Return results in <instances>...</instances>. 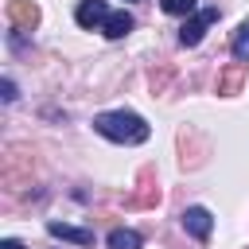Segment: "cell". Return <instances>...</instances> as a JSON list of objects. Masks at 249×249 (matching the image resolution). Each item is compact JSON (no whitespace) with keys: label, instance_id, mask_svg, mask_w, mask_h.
<instances>
[{"label":"cell","instance_id":"2","mask_svg":"<svg viewBox=\"0 0 249 249\" xmlns=\"http://www.w3.org/2000/svg\"><path fill=\"white\" fill-rule=\"evenodd\" d=\"M218 19V8H202V12H195L183 27H179V43L183 47H198L202 43V35H206V27Z\"/></svg>","mask_w":249,"mask_h":249},{"label":"cell","instance_id":"4","mask_svg":"<svg viewBox=\"0 0 249 249\" xmlns=\"http://www.w3.org/2000/svg\"><path fill=\"white\" fill-rule=\"evenodd\" d=\"M8 23H12L16 31H31V27L39 23V8H35L31 0H12V4H8Z\"/></svg>","mask_w":249,"mask_h":249},{"label":"cell","instance_id":"11","mask_svg":"<svg viewBox=\"0 0 249 249\" xmlns=\"http://www.w3.org/2000/svg\"><path fill=\"white\" fill-rule=\"evenodd\" d=\"M230 47H233V58H237V62H249V19L233 31V43H230Z\"/></svg>","mask_w":249,"mask_h":249},{"label":"cell","instance_id":"12","mask_svg":"<svg viewBox=\"0 0 249 249\" xmlns=\"http://www.w3.org/2000/svg\"><path fill=\"white\" fill-rule=\"evenodd\" d=\"M167 16H191L195 12V0H160Z\"/></svg>","mask_w":249,"mask_h":249},{"label":"cell","instance_id":"10","mask_svg":"<svg viewBox=\"0 0 249 249\" xmlns=\"http://www.w3.org/2000/svg\"><path fill=\"white\" fill-rule=\"evenodd\" d=\"M105 245H109V249H140L144 237H140L136 230H113V233L105 237Z\"/></svg>","mask_w":249,"mask_h":249},{"label":"cell","instance_id":"6","mask_svg":"<svg viewBox=\"0 0 249 249\" xmlns=\"http://www.w3.org/2000/svg\"><path fill=\"white\" fill-rule=\"evenodd\" d=\"M74 19H78L82 27H105L109 8H105V0H82L78 12H74Z\"/></svg>","mask_w":249,"mask_h":249},{"label":"cell","instance_id":"9","mask_svg":"<svg viewBox=\"0 0 249 249\" xmlns=\"http://www.w3.org/2000/svg\"><path fill=\"white\" fill-rule=\"evenodd\" d=\"M132 27H136V19H132V16L121 8V12H109V19H105V27H101V31H105L109 39H124Z\"/></svg>","mask_w":249,"mask_h":249},{"label":"cell","instance_id":"7","mask_svg":"<svg viewBox=\"0 0 249 249\" xmlns=\"http://www.w3.org/2000/svg\"><path fill=\"white\" fill-rule=\"evenodd\" d=\"M47 233H51V237H62V241H74V245H93V230H82V226L47 222Z\"/></svg>","mask_w":249,"mask_h":249},{"label":"cell","instance_id":"13","mask_svg":"<svg viewBox=\"0 0 249 249\" xmlns=\"http://www.w3.org/2000/svg\"><path fill=\"white\" fill-rule=\"evenodd\" d=\"M4 101H16V86H12V78H4Z\"/></svg>","mask_w":249,"mask_h":249},{"label":"cell","instance_id":"3","mask_svg":"<svg viewBox=\"0 0 249 249\" xmlns=\"http://www.w3.org/2000/svg\"><path fill=\"white\" fill-rule=\"evenodd\" d=\"M210 226H214V218H210L206 206H187V210H183V230H187L191 237L206 241V237H210Z\"/></svg>","mask_w":249,"mask_h":249},{"label":"cell","instance_id":"1","mask_svg":"<svg viewBox=\"0 0 249 249\" xmlns=\"http://www.w3.org/2000/svg\"><path fill=\"white\" fill-rule=\"evenodd\" d=\"M93 128L105 136V140H113V144H144L148 140V121L140 117V113H132V109H113V113H97L93 117Z\"/></svg>","mask_w":249,"mask_h":249},{"label":"cell","instance_id":"5","mask_svg":"<svg viewBox=\"0 0 249 249\" xmlns=\"http://www.w3.org/2000/svg\"><path fill=\"white\" fill-rule=\"evenodd\" d=\"M160 202V187H156V179H152V167H144L140 171V183H136V191L128 195V206H156Z\"/></svg>","mask_w":249,"mask_h":249},{"label":"cell","instance_id":"14","mask_svg":"<svg viewBox=\"0 0 249 249\" xmlns=\"http://www.w3.org/2000/svg\"><path fill=\"white\" fill-rule=\"evenodd\" d=\"M0 249H23V245H19V241H12V237H8V241H0Z\"/></svg>","mask_w":249,"mask_h":249},{"label":"cell","instance_id":"8","mask_svg":"<svg viewBox=\"0 0 249 249\" xmlns=\"http://www.w3.org/2000/svg\"><path fill=\"white\" fill-rule=\"evenodd\" d=\"M241 82H245V62H230V66L218 74V93H222V97H233V93L241 89Z\"/></svg>","mask_w":249,"mask_h":249}]
</instances>
